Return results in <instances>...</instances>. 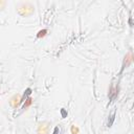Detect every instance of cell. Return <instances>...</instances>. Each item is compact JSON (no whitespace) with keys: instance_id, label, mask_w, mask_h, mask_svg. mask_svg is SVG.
<instances>
[{"instance_id":"cell-1","label":"cell","mask_w":134,"mask_h":134,"mask_svg":"<svg viewBox=\"0 0 134 134\" xmlns=\"http://www.w3.org/2000/svg\"><path fill=\"white\" fill-rule=\"evenodd\" d=\"M32 13H34V7L31 5H29V4H27V3L26 4H22L19 7V14L21 16H23V17H27Z\"/></svg>"},{"instance_id":"cell-2","label":"cell","mask_w":134,"mask_h":134,"mask_svg":"<svg viewBox=\"0 0 134 134\" xmlns=\"http://www.w3.org/2000/svg\"><path fill=\"white\" fill-rule=\"evenodd\" d=\"M118 91V87L117 86H112L111 88H110V92H109V97H110V99L111 100H113L116 96H117V92Z\"/></svg>"},{"instance_id":"cell-3","label":"cell","mask_w":134,"mask_h":134,"mask_svg":"<svg viewBox=\"0 0 134 134\" xmlns=\"http://www.w3.org/2000/svg\"><path fill=\"white\" fill-rule=\"evenodd\" d=\"M20 102H22V99H20V96H19V95H15V96L12 98L10 104H12V106H13L14 108H16Z\"/></svg>"},{"instance_id":"cell-4","label":"cell","mask_w":134,"mask_h":134,"mask_svg":"<svg viewBox=\"0 0 134 134\" xmlns=\"http://www.w3.org/2000/svg\"><path fill=\"white\" fill-rule=\"evenodd\" d=\"M31 104H32V98L31 97H27L25 103H24V105H23V109H27Z\"/></svg>"},{"instance_id":"cell-5","label":"cell","mask_w":134,"mask_h":134,"mask_svg":"<svg viewBox=\"0 0 134 134\" xmlns=\"http://www.w3.org/2000/svg\"><path fill=\"white\" fill-rule=\"evenodd\" d=\"M46 32H47V30H46V29H43V30H40V31L38 32V35H37V37H38V38H43V37H45V35H46Z\"/></svg>"},{"instance_id":"cell-6","label":"cell","mask_w":134,"mask_h":134,"mask_svg":"<svg viewBox=\"0 0 134 134\" xmlns=\"http://www.w3.org/2000/svg\"><path fill=\"white\" fill-rule=\"evenodd\" d=\"M71 133L72 134H77L79 133V129L75 126H71Z\"/></svg>"},{"instance_id":"cell-7","label":"cell","mask_w":134,"mask_h":134,"mask_svg":"<svg viewBox=\"0 0 134 134\" xmlns=\"http://www.w3.org/2000/svg\"><path fill=\"white\" fill-rule=\"evenodd\" d=\"M58 131H59V128L57 127V128L54 129V133H53V134H58Z\"/></svg>"},{"instance_id":"cell-8","label":"cell","mask_w":134,"mask_h":134,"mask_svg":"<svg viewBox=\"0 0 134 134\" xmlns=\"http://www.w3.org/2000/svg\"><path fill=\"white\" fill-rule=\"evenodd\" d=\"M62 114H63V116H65V115H66V112H65L64 110H62Z\"/></svg>"}]
</instances>
